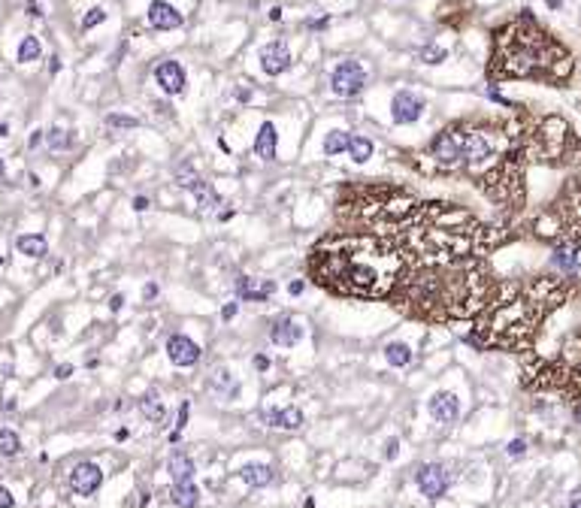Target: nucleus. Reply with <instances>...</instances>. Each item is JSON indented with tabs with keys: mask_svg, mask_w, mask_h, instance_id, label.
Returning <instances> with one entry per match:
<instances>
[{
	"mask_svg": "<svg viewBox=\"0 0 581 508\" xmlns=\"http://www.w3.org/2000/svg\"><path fill=\"white\" fill-rule=\"evenodd\" d=\"M569 508H581V496H578V499H575V503H572Z\"/></svg>",
	"mask_w": 581,
	"mask_h": 508,
	"instance_id": "58",
	"label": "nucleus"
},
{
	"mask_svg": "<svg viewBox=\"0 0 581 508\" xmlns=\"http://www.w3.org/2000/svg\"><path fill=\"white\" fill-rule=\"evenodd\" d=\"M106 127H116V131H134V127H140V121H136L134 115L112 112V115H106Z\"/></svg>",
	"mask_w": 581,
	"mask_h": 508,
	"instance_id": "38",
	"label": "nucleus"
},
{
	"mask_svg": "<svg viewBox=\"0 0 581 508\" xmlns=\"http://www.w3.org/2000/svg\"><path fill=\"white\" fill-rule=\"evenodd\" d=\"M569 294L567 276H536L527 282H500L494 300L472 318L466 342L476 348H503V351H527L536 339V330L551 309H557Z\"/></svg>",
	"mask_w": 581,
	"mask_h": 508,
	"instance_id": "3",
	"label": "nucleus"
},
{
	"mask_svg": "<svg viewBox=\"0 0 581 508\" xmlns=\"http://www.w3.org/2000/svg\"><path fill=\"white\" fill-rule=\"evenodd\" d=\"M427 157L439 173H463V124H448L427 146Z\"/></svg>",
	"mask_w": 581,
	"mask_h": 508,
	"instance_id": "9",
	"label": "nucleus"
},
{
	"mask_svg": "<svg viewBox=\"0 0 581 508\" xmlns=\"http://www.w3.org/2000/svg\"><path fill=\"white\" fill-rule=\"evenodd\" d=\"M427 412H430V418L436 423H454L461 418V399L451 390H439L427 399Z\"/></svg>",
	"mask_w": 581,
	"mask_h": 508,
	"instance_id": "16",
	"label": "nucleus"
},
{
	"mask_svg": "<svg viewBox=\"0 0 581 508\" xmlns=\"http://www.w3.org/2000/svg\"><path fill=\"white\" fill-rule=\"evenodd\" d=\"M240 478H242V484H249V487H266V484H273V478H276V469L266 463H246L240 469Z\"/></svg>",
	"mask_w": 581,
	"mask_h": 508,
	"instance_id": "26",
	"label": "nucleus"
},
{
	"mask_svg": "<svg viewBox=\"0 0 581 508\" xmlns=\"http://www.w3.org/2000/svg\"><path fill=\"white\" fill-rule=\"evenodd\" d=\"M506 454H509V457H524V454H527V442H524V439H511Z\"/></svg>",
	"mask_w": 581,
	"mask_h": 508,
	"instance_id": "43",
	"label": "nucleus"
},
{
	"mask_svg": "<svg viewBox=\"0 0 581 508\" xmlns=\"http://www.w3.org/2000/svg\"><path fill=\"white\" fill-rule=\"evenodd\" d=\"M288 67H290V49H288V43L273 40V43H266L264 49H261V70L266 76H282Z\"/></svg>",
	"mask_w": 581,
	"mask_h": 508,
	"instance_id": "19",
	"label": "nucleus"
},
{
	"mask_svg": "<svg viewBox=\"0 0 581 508\" xmlns=\"http://www.w3.org/2000/svg\"><path fill=\"white\" fill-rule=\"evenodd\" d=\"M149 25L151 27H158V30H176V27H182V12L176 10L173 3H167V0H151L149 3Z\"/></svg>",
	"mask_w": 581,
	"mask_h": 508,
	"instance_id": "20",
	"label": "nucleus"
},
{
	"mask_svg": "<svg viewBox=\"0 0 581 508\" xmlns=\"http://www.w3.org/2000/svg\"><path fill=\"white\" fill-rule=\"evenodd\" d=\"M103 21H106V12L101 6H94V10H88V15L82 19V30H91L94 25H103Z\"/></svg>",
	"mask_w": 581,
	"mask_h": 508,
	"instance_id": "40",
	"label": "nucleus"
},
{
	"mask_svg": "<svg viewBox=\"0 0 581 508\" xmlns=\"http://www.w3.org/2000/svg\"><path fill=\"white\" fill-rule=\"evenodd\" d=\"M167 472H170V478H173V481H194L197 466H194V460H191V454H188V451L173 448V451H170V457H167Z\"/></svg>",
	"mask_w": 581,
	"mask_h": 508,
	"instance_id": "23",
	"label": "nucleus"
},
{
	"mask_svg": "<svg viewBox=\"0 0 581 508\" xmlns=\"http://www.w3.org/2000/svg\"><path fill=\"white\" fill-rule=\"evenodd\" d=\"M0 136H6V124H0Z\"/></svg>",
	"mask_w": 581,
	"mask_h": 508,
	"instance_id": "59",
	"label": "nucleus"
},
{
	"mask_svg": "<svg viewBox=\"0 0 581 508\" xmlns=\"http://www.w3.org/2000/svg\"><path fill=\"white\" fill-rule=\"evenodd\" d=\"M127 436H131V433H127V430H125V427H121V430H116V442H125V439H127Z\"/></svg>",
	"mask_w": 581,
	"mask_h": 508,
	"instance_id": "55",
	"label": "nucleus"
},
{
	"mask_svg": "<svg viewBox=\"0 0 581 508\" xmlns=\"http://www.w3.org/2000/svg\"><path fill=\"white\" fill-rule=\"evenodd\" d=\"M233 287H236V300H242V302H266L276 294V282H273V278L240 276Z\"/></svg>",
	"mask_w": 581,
	"mask_h": 508,
	"instance_id": "14",
	"label": "nucleus"
},
{
	"mask_svg": "<svg viewBox=\"0 0 581 508\" xmlns=\"http://www.w3.org/2000/svg\"><path fill=\"white\" fill-rule=\"evenodd\" d=\"M548 6H551V10H560V0H548Z\"/></svg>",
	"mask_w": 581,
	"mask_h": 508,
	"instance_id": "57",
	"label": "nucleus"
},
{
	"mask_svg": "<svg viewBox=\"0 0 581 508\" xmlns=\"http://www.w3.org/2000/svg\"><path fill=\"white\" fill-rule=\"evenodd\" d=\"M236 312H240V302H227V306L221 309V318H224V321H233Z\"/></svg>",
	"mask_w": 581,
	"mask_h": 508,
	"instance_id": "45",
	"label": "nucleus"
},
{
	"mask_svg": "<svg viewBox=\"0 0 581 508\" xmlns=\"http://www.w3.org/2000/svg\"><path fill=\"white\" fill-rule=\"evenodd\" d=\"M572 415H575V421H578V423H581V403H578V406H575V408H572Z\"/></svg>",
	"mask_w": 581,
	"mask_h": 508,
	"instance_id": "56",
	"label": "nucleus"
},
{
	"mask_svg": "<svg viewBox=\"0 0 581 508\" xmlns=\"http://www.w3.org/2000/svg\"><path fill=\"white\" fill-rule=\"evenodd\" d=\"M170 503L179 508H197V503H200V487H197L194 481H173Z\"/></svg>",
	"mask_w": 581,
	"mask_h": 508,
	"instance_id": "27",
	"label": "nucleus"
},
{
	"mask_svg": "<svg viewBox=\"0 0 581 508\" xmlns=\"http://www.w3.org/2000/svg\"><path fill=\"white\" fill-rule=\"evenodd\" d=\"M200 345L194 342V339L182 336V333H176V336L167 339V357H170L173 366H194L197 360H200Z\"/></svg>",
	"mask_w": 581,
	"mask_h": 508,
	"instance_id": "15",
	"label": "nucleus"
},
{
	"mask_svg": "<svg viewBox=\"0 0 581 508\" xmlns=\"http://www.w3.org/2000/svg\"><path fill=\"white\" fill-rule=\"evenodd\" d=\"M424 97L415 94V91H397L391 100V118L397 124H415L418 118L424 115Z\"/></svg>",
	"mask_w": 581,
	"mask_h": 508,
	"instance_id": "13",
	"label": "nucleus"
},
{
	"mask_svg": "<svg viewBox=\"0 0 581 508\" xmlns=\"http://www.w3.org/2000/svg\"><path fill=\"white\" fill-rule=\"evenodd\" d=\"M15 248H19L25 257H34V261H40V257L49 254V242H45L43 233H25V236L15 239Z\"/></svg>",
	"mask_w": 581,
	"mask_h": 508,
	"instance_id": "28",
	"label": "nucleus"
},
{
	"mask_svg": "<svg viewBox=\"0 0 581 508\" xmlns=\"http://www.w3.org/2000/svg\"><path fill=\"white\" fill-rule=\"evenodd\" d=\"M121 306H125V294H116V297L109 300V309H112V312H118Z\"/></svg>",
	"mask_w": 581,
	"mask_h": 508,
	"instance_id": "49",
	"label": "nucleus"
},
{
	"mask_svg": "<svg viewBox=\"0 0 581 508\" xmlns=\"http://www.w3.org/2000/svg\"><path fill=\"white\" fill-rule=\"evenodd\" d=\"M142 297H145V300H155V297H158V285H145V287H142Z\"/></svg>",
	"mask_w": 581,
	"mask_h": 508,
	"instance_id": "51",
	"label": "nucleus"
},
{
	"mask_svg": "<svg viewBox=\"0 0 581 508\" xmlns=\"http://www.w3.org/2000/svg\"><path fill=\"white\" fill-rule=\"evenodd\" d=\"M409 263H448L487 257L503 242V230L478 221L472 212L448 200H427L394 230Z\"/></svg>",
	"mask_w": 581,
	"mask_h": 508,
	"instance_id": "4",
	"label": "nucleus"
},
{
	"mask_svg": "<svg viewBox=\"0 0 581 508\" xmlns=\"http://www.w3.org/2000/svg\"><path fill=\"white\" fill-rule=\"evenodd\" d=\"M45 146H49L52 151H67L73 146V133L64 131V127H52V131L45 133Z\"/></svg>",
	"mask_w": 581,
	"mask_h": 508,
	"instance_id": "34",
	"label": "nucleus"
},
{
	"mask_svg": "<svg viewBox=\"0 0 581 508\" xmlns=\"http://www.w3.org/2000/svg\"><path fill=\"white\" fill-rule=\"evenodd\" d=\"M191 197H194V209L197 212H218V206H221V194L203 179L191 188Z\"/></svg>",
	"mask_w": 581,
	"mask_h": 508,
	"instance_id": "25",
	"label": "nucleus"
},
{
	"mask_svg": "<svg viewBox=\"0 0 581 508\" xmlns=\"http://www.w3.org/2000/svg\"><path fill=\"white\" fill-rule=\"evenodd\" d=\"M270 366H273V360L266 357V354H255V369H257V373H266Z\"/></svg>",
	"mask_w": 581,
	"mask_h": 508,
	"instance_id": "44",
	"label": "nucleus"
},
{
	"mask_svg": "<svg viewBox=\"0 0 581 508\" xmlns=\"http://www.w3.org/2000/svg\"><path fill=\"white\" fill-rule=\"evenodd\" d=\"M372 151H376V146H372L370 136L351 133V140H348V157H351V161H355V164H366L372 157Z\"/></svg>",
	"mask_w": 581,
	"mask_h": 508,
	"instance_id": "30",
	"label": "nucleus"
},
{
	"mask_svg": "<svg viewBox=\"0 0 581 508\" xmlns=\"http://www.w3.org/2000/svg\"><path fill=\"white\" fill-rule=\"evenodd\" d=\"M578 242H554V254H551V263L557 269L563 272L567 278H572L578 272Z\"/></svg>",
	"mask_w": 581,
	"mask_h": 508,
	"instance_id": "21",
	"label": "nucleus"
},
{
	"mask_svg": "<svg viewBox=\"0 0 581 508\" xmlns=\"http://www.w3.org/2000/svg\"><path fill=\"white\" fill-rule=\"evenodd\" d=\"M381 454H385V460H397V454H400V439H397V436L385 439V445H381Z\"/></svg>",
	"mask_w": 581,
	"mask_h": 508,
	"instance_id": "42",
	"label": "nucleus"
},
{
	"mask_svg": "<svg viewBox=\"0 0 581 508\" xmlns=\"http://www.w3.org/2000/svg\"><path fill=\"white\" fill-rule=\"evenodd\" d=\"M212 375H215V378H212V382H215V388L233 393V378H231V373H227V369H215Z\"/></svg>",
	"mask_w": 581,
	"mask_h": 508,
	"instance_id": "41",
	"label": "nucleus"
},
{
	"mask_svg": "<svg viewBox=\"0 0 581 508\" xmlns=\"http://www.w3.org/2000/svg\"><path fill=\"white\" fill-rule=\"evenodd\" d=\"M15 505V499H12V494L6 487H0V508H12Z\"/></svg>",
	"mask_w": 581,
	"mask_h": 508,
	"instance_id": "46",
	"label": "nucleus"
},
{
	"mask_svg": "<svg viewBox=\"0 0 581 508\" xmlns=\"http://www.w3.org/2000/svg\"><path fill=\"white\" fill-rule=\"evenodd\" d=\"M173 179H176V185H179V188H188V191L197 185V181H200V176H197V170H194V164H188V161L176 166V170H173Z\"/></svg>",
	"mask_w": 581,
	"mask_h": 508,
	"instance_id": "35",
	"label": "nucleus"
},
{
	"mask_svg": "<svg viewBox=\"0 0 581 508\" xmlns=\"http://www.w3.org/2000/svg\"><path fill=\"white\" fill-rule=\"evenodd\" d=\"M134 209H136V212H145V209H149V197H134Z\"/></svg>",
	"mask_w": 581,
	"mask_h": 508,
	"instance_id": "48",
	"label": "nucleus"
},
{
	"mask_svg": "<svg viewBox=\"0 0 581 508\" xmlns=\"http://www.w3.org/2000/svg\"><path fill=\"white\" fill-rule=\"evenodd\" d=\"M348 140H351L348 131H330L324 136V155L336 157V155H342V151H348Z\"/></svg>",
	"mask_w": 581,
	"mask_h": 508,
	"instance_id": "32",
	"label": "nucleus"
},
{
	"mask_svg": "<svg viewBox=\"0 0 581 508\" xmlns=\"http://www.w3.org/2000/svg\"><path fill=\"white\" fill-rule=\"evenodd\" d=\"M385 360L391 363V366H397V369L409 366V363H412V348L406 342H388L385 345Z\"/></svg>",
	"mask_w": 581,
	"mask_h": 508,
	"instance_id": "31",
	"label": "nucleus"
},
{
	"mask_svg": "<svg viewBox=\"0 0 581 508\" xmlns=\"http://www.w3.org/2000/svg\"><path fill=\"white\" fill-rule=\"evenodd\" d=\"M463 173L494 206L518 212L524 206L527 133L506 121H461Z\"/></svg>",
	"mask_w": 581,
	"mask_h": 508,
	"instance_id": "5",
	"label": "nucleus"
},
{
	"mask_svg": "<svg viewBox=\"0 0 581 508\" xmlns=\"http://www.w3.org/2000/svg\"><path fill=\"white\" fill-rule=\"evenodd\" d=\"M415 481H418V487H421V494L427 499H433V503L445 496L448 487H451V475H448V469L442 463H424L415 472Z\"/></svg>",
	"mask_w": 581,
	"mask_h": 508,
	"instance_id": "11",
	"label": "nucleus"
},
{
	"mask_svg": "<svg viewBox=\"0 0 581 508\" xmlns=\"http://www.w3.org/2000/svg\"><path fill=\"white\" fill-rule=\"evenodd\" d=\"M270 21H282V6H273L270 10Z\"/></svg>",
	"mask_w": 581,
	"mask_h": 508,
	"instance_id": "54",
	"label": "nucleus"
},
{
	"mask_svg": "<svg viewBox=\"0 0 581 508\" xmlns=\"http://www.w3.org/2000/svg\"><path fill=\"white\" fill-rule=\"evenodd\" d=\"M409 261L394 233L327 230L306 257V272L321 291L348 300H388Z\"/></svg>",
	"mask_w": 581,
	"mask_h": 508,
	"instance_id": "1",
	"label": "nucleus"
},
{
	"mask_svg": "<svg viewBox=\"0 0 581 508\" xmlns=\"http://www.w3.org/2000/svg\"><path fill=\"white\" fill-rule=\"evenodd\" d=\"M3 173H6V166H3V161H0V176H3Z\"/></svg>",
	"mask_w": 581,
	"mask_h": 508,
	"instance_id": "60",
	"label": "nucleus"
},
{
	"mask_svg": "<svg viewBox=\"0 0 581 508\" xmlns=\"http://www.w3.org/2000/svg\"><path fill=\"white\" fill-rule=\"evenodd\" d=\"M140 412L145 415V421L158 423V427L167 421V408H164V403H160L158 390H145V397L140 399Z\"/></svg>",
	"mask_w": 581,
	"mask_h": 508,
	"instance_id": "29",
	"label": "nucleus"
},
{
	"mask_svg": "<svg viewBox=\"0 0 581 508\" xmlns=\"http://www.w3.org/2000/svg\"><path fill=\"white\" fill-rule=\"evenodd\" d=\"M418 197L400 185H348L336 194V221L348 230H376L394 233L412 212L418 209Z\"/></svg>",
	"mask_w": 581,
	"mask_h": 508,
	"instance_id": "7",
	"label": "nucleus"
},
{
	"mask_svg": "<svg viewBox=\"0 0 581 508\" xmlns=\"http://www.w3.org/2000/svg\"><path fill=\"white\" fill-rule=\"evenodd\" d=\"M500 278L487 257H466L448 263H409L391 291L394 309L424 324L472 321L494 300Z\"/></svg>",
	"mask_w": 581,
	"mask_h": 508,
	"instance_id": "2",
	"label": "nucleus"
},
{
	"mask_svg": "<svg viewBox=\"0 0 581 508\" xmlns=\"http://www.w3.org/2000/svg\"><path fill=\"white\" fill-rule=\"evenodd\" d=\"M572 76V55L554 40L530 12L503 25L494 34L491 82L496 79H539L560 85Z\"/></svg>",
	"mask_w": 581,
	"mask_h": 508,
	"instance_id": "6",
	"label": "nucleus"
},
{
	"mask_svg": "<svg viewBox=\"0 0 581 508\" xmlns=\"http://www.w3.org/2000/svg\"><path fill=\"white\" fill-rule=\"evenodd\" d=\"M366 70L357 60H339V64L333 67V73H330V91L336 97H357L363 91L366 85Z\"/></svg>",
	"mask_w": 581,
	"mask_h": 508,
	"instance_id": "10",
	"label": "nucleus"
},
{
	"mask_svg": "<svg viewBox=\"0 0 581 508\" xmlns=\"http://www.w3.org/2000/svg\"><path fill=\"white\" fill-rule=\"evenodd\" d=\"M21 451V439L15 430L10 427H0V457H15Z\"/></svg>",
	"mask_w": 581,
	"mask_h": 508,
	"instance_id": "33",
	"label": "nucleus"
},
{
	"mask_svg": "<svg viewBox=\"0 0 581 508\" xmlns=\"http://www.w3.org/2000/svg\"><path fill=\"white\" fill-rule=\"evenodd\" d=\"M103 484V469L91 460H82V463L73 466L70 472V490L76 496H94Z\"/></svg>",
	"mask_w": 581,
	"mask_h": 508,
	"instance_id": "12",
	"label": "nucleus"
},
{
	"mask_svg": "<svg viewBox=\"0 0 581 508\" xmlns=\"http://www.w3.org/2000/svg\"><path fill=\"white\" fill-rule=\"evenodd\" d=\"M73 375V366L70 363H61V366L55 369V378H61V382H64V378H70Z\"/></svg>",
	"mask_w": 581,
	"mask_h": 508,
	"instance_id": "47",
	"label": "nucleus"
},
{
	"mask_svg": "<svg viewBox=\"0 0 581 508\" xmlns=\"http://www.w3.org/2000/svg\"><path fill=\"white\" fill-rule=\"evenodd\" d=\"M155 82L160 85V91L170 97H179L185 91V70H182L179 60H160L155 67Z\"/></svg>",
	"mask_w": 581,
	"mask_h": 508,
	"instance_id": "17",
	"label": "nucleus"
},
{
	"mask_svg": "<svg viewBox=\"0 0 581 508\" xmlns=\"http://www.w3.org/2000/svg\"><path fill=\"white\" fill-rule=\"evenodd\" d=\"M306 27H315V30H324V27H327V19H318V21H315V19H309V21H306Z\"/></svg>",
	"mask_w": 581,
	"mask_h": 508,
	"instance_id": "52",
	"label": "nucleus"
},
{
	"mask_svg": "<svg viewBox=\"0 0 581 508\" xmlns=\"http://www.w3.org/2000/svg\"><path fill=\"white\" fill-rule=\"evenodd\" d=\"M43 55V45L36 36H25V40L19 43V60L21 64H30V60H40Z\"/></svg>",
	"mask_w": 581,
	"mask_h": 508,
	"instance_id": "36",
	"label": "nucleus"
},
{
	"mask_svg": "<svg viewBox=\"0 0 581 508\" xmlns=\"http://www.w3.org/2000/svg\"><path fill=\"white\" fill-rule=\"evenodd\" d=\"M188 412H191V406H188V403H182V406H179V418H176V430L170 433V442H179L182 430L188 427Z\"/></svg>",
	"mask_w": 581,
	"mask_h": 508,
	"instance_id": "39",
	"label": "nucleus"
},
{
	"mask_svg": "<svg viewBox=\"0 0 581 508\" xmlns=\"http://www.w3.org/2000/svg\"><path fill=\"white\" fill-rule=\"evenodd\" d=\"M276 151H279V133L273 121H264L261 131H257L255 140V155L264 157V161H276Z\"/></svg>",
	"mask_w": 581,
	"mask_h": 508,
	"instance_id": "24",
	"label": "nucleus"
},
{
	"mask_svg": "<svg viewBox=\"0 0 581 508\" xmlns=\"http://www.w3.org/2000/svg\"><path fill=\"white\" fill-rule=\"evenodd\" d=\"M572 146H575V136L572 127L563 118H542L530 133H527V155H533L536 161L545 164H563L569 157Z\"/></svg>",
	"mask_w": 581,
	"mask_h": 508,
	"instance_id": "8",
	"label": "nucleus"
},
{
	"mask_svg": "<svg viewBox=\"0 0 581 508\" xmlns=\"http://www.w3.org/2000/svg\"><path fill=\"white\" fill-rule=\"evenodd\" d=\"M236 100H251V88H236Z\"/></svg>",
	"mask_w": 581,
	"mask_h": 508,
	"instance_id": "53",
	"label": "nucleus"
},
{
	"mask_svg": "<svg viewBox=\"0 0 581 508\" xmlns=\"http://www.w3.org/2000/svg\"><path fill=\"white\" fill-rule=\"evenodd\" d=\"M261 421L266 427H276V430H290V433H300L303 430V412L297 406H285V408H264L261 412Z\"/></svg>",
	"mask_w": 581,
	"mask_h": 508,
	"instance_id": "18",
	"label": "nucleus"
},
{
	"mask_svg": "<svg viewBox=\"0 0 581 508\" xmlns=\"http://www.w3.org/2000/svg\"><path fill=\"white\" fill-rule=\"evenodd\" d=\"M303 287H306L303 282H290V285H288V294H290V297H300Z\"/></svg>",
	"mask_w": 581,
	"mask_h": 508,
	"instance_id": "50",
	"label": "nucleus"
},
{
	"mask_svg": "<svg viewBox=\"0 0 581 508\" xmlns=\"http://www.w3.org/2000/svg\"><path fill=\"white\" fill-rule=\"evenodd\" d=\"M270 339L282 348H294L303 339V324L294 321V318H279V321L270 327Z\"/></svg>",
	"mask_w": 581,
	"mask_h": 508,
	"instance_id": "22",
	"label": "nucleus"
},
{
	"mask_svg": "<svg viewBox=\"0 0 581 508\" xmlns=\"http://www.w3.org/2000/svg\"><path fill=\"white\" fill-rule=\"evenodd\" d=\"M418 58H421L424 64H430V67H436V64H442V60L448 58V49H442V45H436V43H430V45H424V49L418 52Z\"/></svg>",
	"mask_w": 581,
	"mask_h": 508,
	"instance_id": "37",
	"label": "nucleus"
}]
</instances>
